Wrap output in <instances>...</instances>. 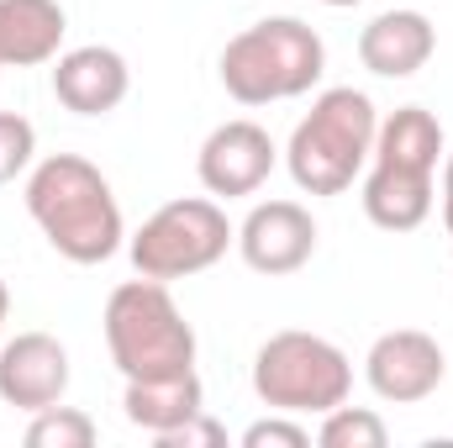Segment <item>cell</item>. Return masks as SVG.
<instances>
[{
    "label": "cell",
    "mask_w": 453,
    "mask_h": 448,
    "mask_svg": "<svg viewBox=\"0 0 453 448\" xmlns=\"http://www.w3.org/2000/svg\"><path fill=\"white\" fill-rule=\"evenodd\" d=\"M27 212L69 264H106L127 237L111 180L80 153H48L42 164H32Z\"/></svg>",
    "instance_id": "obj_1"
},
{
    "label": "cell",
    "mask_w": 453,
    "mask_h": 448,
    "mask_svg": "<svg viewBox=\"0 0 453 448\" xmlns=\"http://www.w3.org/2000/svg\"><path fill=\"white\" fill-rule=\"evenodd\" d=\"M443 121L427 106H401L380 121L369 174H364V217L380 232H417L433 217V180L443 158Z\"/></svg>",
    "instance_id": "obj_2"
},
{
    "label": "cell",
    "mask_w": 453,
    "mask_h": 448,
    "mask_svg": "<svg viewBox=\"0 0 453 448\" xmlns=\"http://www.w3.org/2000/svg\"><path fill=\"white\" fill-rule=\"evenodd\" d=\"M217 69H222V90L237 106H274L306 96L322 80L327 48L317 27H306L301 16H264L226 42Z\"/></svg>",
    "instance_id": "obj_3"
},
{
    "label": "cell",
    "mask_w": 453,
    "mask_h": 448,
    "mask_svg": "<svg viewBox=\"0 0 453 448\" xmlns=\"http://www.w3.org/2000/svg\"><path fill=\"white\" fill-rule=\"evenodd\" d=\"M374 132H380V112L364 90L353 85L322 90L290 132L285 169L306 196H342L364 174L374 153Z\"/></svg>",
    "instance_id": "obj_4"
},
{
    "label": "cell",
    "mask_w": 453,
    "mask_h": 448,
    "mask_svg": "<svg viewBox=\"0 0 453 448\" xmlns=\"http://www.w3.org/2000/svg\"><path fill=\"white\" fill-rule=\"evenodd\" d=\"M106 348L127 380H158L196 369V328L174 306L164 280H127L106 301Z\"/></svg>",
    "instance_id": "obj_5"
},
{
    "label": "cell",
    "mask_w": 453,
    "mask_h": 448,
    "mask_svg": "<svg viewBox=\"0 0 453 448\" xmlns=\"http://www.w3.org/2000/svg\"><path fill=\"white\" fill-rule=\"evenodd\" d=\"M253 390L269 412L290 417H322L348 401L353 390V364L338 343L317 333H274L253 353Z\"/></svg>",
    "instance_id": "obj_6"
},
{
    "label": "cell",
    "mask_w": 453,
    "mask_h": 448,
    "mask_svg": "<svg viewBox=\"0 0 453 448\" xmlns=\"http://www.w3.org/2000/svg\"><path fill=\"white\" fill-rule=\"evenodd\" d=\"M232 243H237V227L226 222L222 206L211 196H185V201L158 206L148 222L137 227L132 243H127V253H132L137 274L169 285V280L211 269Z\"/></svg>",
    "instance_id": "obj_7"
},
{
    "label": "cell",
    "mask_w": 453,
    "mask_h": 448,
    "mask_svg": "<svg viewBox=\"0 0 453 448\" xmlns=\"http://www.w3.org/2000/svg\"><path fill=\"white\" fill-rule=\"evenodd\" d=\"M449 375V359L438 348L433 333H417V328H395V333H380L364 353V380L380 401L390 406H417L427 401Z\"/></svg>",
    "instance_id": "obj_8"
},
{
    "label": "cell",
    "mask_w": 453,
    "mask_h": 448,
    "mask_svg": "<svg viewBox=\"0 0 453 448\" xmlns=\"http://www.w3.org/2000/svg\"><path fill=\"white\" fill-rule=\"evenodd\" d=\"M237 253L253 274H296L317 253V222L301 201H258L237 227Z\"/></svg>",
    "instance_id": "obj_9"
},
{
    "label": "cell",
    "mask_w": 453,
    "mask_h": 448,
    "mask_svg": "<svg viewBox=\"0 0 453 448\" xmlns=\"http://www.w3.org/2000/svg\"><path fill=\"white\" fill-rule=\"evenodd\" d=\"M274 158H280V148H274V137L258 127V121H248V116H237V121H222L206 143H201V153H196V174H201V185L211 190V196H253L269 174H274Z\"/></svg>",
    "instance_id": "obj_10"
},
{
    "label": "cell",
    "mask_w": 453,
    "mask_h": 448,
    "mask_svg": "<svg viewBox=\"0 0 453 448\" xmlns=\"http://www.w3.org/2000/svg\"><path fill=\"white\" fill-rule=\"evenodd\" d=\"M69 390V348L53 333H16L0 343V401L16 412L58 406Z\"/></svg>",
    "instance_id": "obj_11"
},
{
    "label": "cell",
    "mask_w": 453,
    "mask_h": 448,
    "mask_svg": "<svg viewBox=\"0 0 453 448\" xmlns=\"http://www.w3.org/2000/svg\"><path fill=\"white\" fill-rule=\"evenodd\" d=\"M127 90H132V69L116 48L85 42V48H69L53 58V96L64 112L106 116L127 101Z\"/></svg>",
    "instance_id": "obj_12"
},
{
    "label": "cell",
    "mask_w": 453,
    "mask_h": 448,
    "mask_svg": "<svg viewBox=\"0 0 453 448\" xmlns=\"http://www.w3.org/2000/svg\"><path fill=\"white\" fill-rule=\"evenodd\" d=\"M438 53V27L422 11H380L358 32V64L380 80H411Z\"/></svg>",
    "instance_id": "obj_13"
},
{
    "label": "cell",
    "mask_w": 453,
    "mask_h": 448,
    "mask_svg": "<svg viewBox=\"0 0 453 448\" xmlns=\"http://www.w3.org/2000/svg\"><path fill=\"white\" fill-rule=\"evenodd\" d=\"M69 16L58 0H0V69L53 64L64 48Z\"/></svg>",
    "instance_id": "obj_14"
},
{
    "label": "cell",
    "mask_w": 453,
    "mask_h": 448,
    "mask_svg": "<svg viewBox=\"0 0 453 448\" xmlns=\"http://www.w3.org/2000/svg\"><path fill=\"white\" fill-rule=\"evenodd\" d=\"M121 412L132 428H142L148 438L180 428L185 417L206 412V390H201V375L185 369V375H158V380H127V396H121Z\"/></svg>",
    "instance_id": "obj_15"
},
{
    "label": "cell",
    "mask_w": 453,
    "mask_h": 448,
    "mask_svg": "<svg viewBox=\"0 0 453 448\" xmlns=\"http://www.w3.org/2000/svg\"><path fill=\"white\" fill-rule=\"evenodd\" d=\"M96 438H101L96 417L80 412V406H64V401L32 412V428H27V444L32 448H90Z\"/></svg>",
    "instance_id": "obj_16"
},
{
    "label": "cell",
    "mask_w": 453,
    "mask_h": 448,
    "mask_svg": "<svg viewBox=\"0 0 453 448\" xmlns=\"http://www.w3.org/2000/svg\"><path fill=\"white\" fill-rule=\"evenodd\" d=\"M385 422H380V412H369V406H333V412H322V428H317V444L322 448H385Z\"/></svg>",
    "instance_id": "obj_17"
},
{
    "label": "cell",
    "mask_w": 453,
    "mask_h": 448,
    "mask_svg": "<svg viewBox=\"0 0 453 448\" xmlns=\"http://www.w3.org/2000/svg\"><path fill=\"white\" fill-rule=\"evenodd\" d=\"M37 153V127L21 112H0V185L21 180Z\"/></svg>",
    "instance_id": "obj_18"
},
{
    "label": "cell",
    "mask_w": 453,
    "mask_h": 448,
    "mask_svg": "<svg viewBox=\"0 0 453 448\" xmlns=\"http://www.w3.org/2000/svg\"><path fill=\"white\" fill-rule=\"evenodd\" d=\"M306 444H311V433L290 412H274V417H264L242 433V448H306Z\"/></svg>",
    "instance_id": "obj_19"
},
{
    "label": "cell",
    "mask_w": 453,
    "mask_h": 448,
    "mask_svg": "<svg viewBox=\"0 0 453 448\" xmlns=\"http://www.w3.org/2000/svg\"><path fill=\"white\" fill-rule=\"evenodd\" d=\"M222 444H226V428L211 422L206 412H196V417H185L180 428L158 433V448H222Z\"/></svg>",
    "instance_id": "obj_20"
},
{
    "label": "cell",
    "mask_w": 453,
    "mask_h": 448,
    "mask_svg": "<svg viewBox=\"0 0 453 448\" xmlns=\"http://www.w3.org/2000/svg\"><path fill=\"white\" fill-rule=\"evenodd\" d=\"M443 227L453 232V153H443Z\"/></svg>",
    "instance_id": "obj_21"
},
{
    "label": "cell",
    "mask_w": 453,
    "mask_h": 448,
    "mask_svg": "<svg viewBox=\"0 0 453 448\" xmlns=\"http://www.w3.org/2000/svg\"><path fill=\"white\" fill-rule=\"evenodd\" d=\"M5 317H11V290H5V280H0V343H5Z\"/></svg>",
    "instance_id": "obj_22"
},
{
    "label": "cell",
    "mask_w": 453,
    "mask_h": 448,
    "mask_svg": "<svg viewBox=\"0 0 453 448\" xmlns=\"http://www.w3.org/2000/svg\"><path fill=\"white\" fill-rule=\"evenodd\" d=\"M322 5H333V11H348V5H364V0H322Z\"/></svg>",
    "instance_id": "obj_23"
}]
</instances>
